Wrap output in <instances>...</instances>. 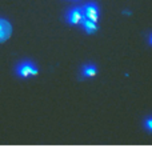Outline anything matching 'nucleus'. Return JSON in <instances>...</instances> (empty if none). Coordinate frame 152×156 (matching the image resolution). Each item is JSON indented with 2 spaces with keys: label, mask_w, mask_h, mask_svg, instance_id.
I'll use <instances>...</instances> for the list:
<instances>
[{
  "label": "nucleus",
  "mask_w": 152,
  "mask_h": 156,
  "mask_svg": "<svg viewBox=\"0 0 152 156\" xmlns=\"http://www.w3.org/2000/svg\"><path fill=\"white\" fill-rule=\"evenodd\" d=\"M97 73V67L95 64H84L82 68V76L83 77H94Z\"/></svg>",
  "instance_id": "nucleus-6"
},
{
  "label": "nucleus",
  "mask_w": 152,
  "mask_h": 156,
  "mask_svg": "<svg viewBox=\"0 0 152 156\" xmlns=\"http://www.w3.org/2000/svg\"><path fill=\"white\" fill-rule=\"evenodd\" d=\"M16 75L19 77H23V79L30 77V76H35V75H37V67L32 62H30V60L20 62L16 66Z\"/></svg>",
  "instance_id": "nucleus-1"
},
{
  "label": "nucleus",
  "mask_w": 152,
  "mask_h": 156,
  "mask_svg": "<svg viewBox=\"0 0 152 156\" xmlns=\"http://www.w3.org/2000/svg\"><path fill=\"white\" fill-rule=\"evenodd\" d=\"M83 17H84V13H83L82 7H73V8H71L67 11L65 22L72 24V26H79Z\"/></svg>",
  "instance_id": "nucleus-3"
},
{
  "label": "nucleus",
  "mask_w": 152,
  "mask_h": 156,
  "mask_svg": "<svg viewBox=\"0 0 152 156\" xmlns=\"http://www.w3.org/2000/svg\"><path fill=\"white\" fill-rule=\"evenodd\" d=\"M148 41H150V44L152 45V34L150 35V39H148Z\"/></svg>",
  "instance_id": "nucleus-8"
},
{
  "label": "nucleus",
  "mask_w": 152,
  "mask_h": 156,
  "mask_svg": "<svg viewBox=\"0 0 152 156\" xmlns=\"http://www.w3.org/2000/svg\"><path fill=\"white\" fill-rule=\"evenodd\" d=\"M80 26L83 27V30L86 31L87 34H95L97 31V23L92 22V20L87 19V17H83L82 22H80Z\"/></svg>",
  "instance_id": "nucleus-5"
},
{
  "label": "nucleus",
  "mask_w": 152,
  "mask_h": 156,
  "mask_svg": "<svg viewBox=\"0 0 152 156\" xmlns=\"http://www.w3.org/2000/svg\"><path fill=\"white\" fill-rule=\"evenodd\" d=\"M83 13H84V17H87V19L92 20V22L97 23L99 22V5L96 2H88L86 3L83 7Z\"/></svg>",
  "instance_id": "nucleus-2"
},
{
  "label": "nucleus",
  "mask_w": 152,
  "mask_h": 156,
  "mask_svg": "<svg viewBox=\"0 0 152 156\" xmlns=\"http://www.w3.org/2000/svg\"><path fill=\"white\" fill-rule=\"evenodd\" d=\"M144 128H146L148 132H152V116H148V118L144 120Z\"/></svg>",
  "instance_id": "nucleus-7"
},
{
  "label": "nucleus",
  "mask_w": 152,
  "mask_h": 156,
  "mask_svg": "<svg viewBox=\"0 0 152 156\" xmlns=\"http://www.w3.org/2000/svg\"><path fill=\"white\" fill-rule=\"evenodd\" d=\"M11 32H12L11 24L7 22L5 19H0V43L5 41L7 39L11 36Z\"/></svg>",
  "instance_id": "nucleus-4"
}]
</instances>
